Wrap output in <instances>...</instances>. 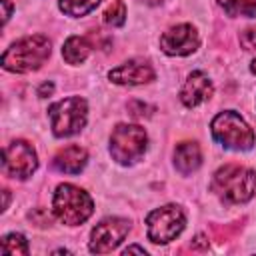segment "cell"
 Masks as SVG:
<instances>
[{
	"label": "cell",
	"mask_w": 256,
	"mask_h": 256,
	"mask_svg": "<svg viewBox=\"0 0 256 256\" xmlns=\"http://www.w3.org/2000/svg\"><path fill=\"white\" fill-rule=\"evenodd\" d=\"M50 52H52V44L46 36L42 34L26 36L16 40L10 48L4 50L2 68L16 74L32 72V70H38L50 58Z\"/></svg>",
	"instance_id": "cell-1"
},
{
	"label": "cell",
	"mask_w": 256,
	"mask_h": 256,
	"mask_svg": "<svg viewBox=\"0 0 256 256\" xmlns=\"http://www.w3.org/2000/svg\"><path fill=\"white\" fill-rule=\"evenodd\" d=\"M212 190L228 204H244L256 192V174L240 164H224L212 178Z\"/></svg>",
	"instance_id": "cell-2"
},
{
	"label": "cell",
	"mask_w": 256,
	"mask_h": 256,
	"mask_svg": "<svg viewBox=\"0 0 256 256\" xmlns=\"http://www.w3.org/2000/svg\"><path fill=\"white\" fill-rule=\"evenodd\" d=\"M54 216L66 226H78L86 222L94 212L90 194L74 184H60L52 198Z\"/></svg>",
	"instance_id": "cell-3"
},
{
	"label": "cell",
	"mask_w": 256,
	"mask_h": 256,
	"mask_svg": "<svg viewBox=\"0 0 256 256\" xmlns=\"http://www.w3.org/2000/svg\"><path fill=\"white\" fill-rule=\"evenodd\" d=\"M210 130L212 138L226 150H250L256 140L252 128L234 110H224L216 114L210 124Z\"/></svg>",
	"instance_id": "cell-4"
},
{
	"label": "cell",
	"mask_w": 256,
	"mask_h": 256,
	"mask_svg": "<svg viewBox=\"0 0 256 256\" xmlns=\"http://www.w3.org/2000/svg\"><path fill=\"white\" fill-rule=\"evenodd\" d=\"M50 116V128L56 138H68L78 134L86 126L88 118V106L86 100L80 96H68L64 100L54 102L48 108Z\"/></svg>",
	"instance_id": "cell-5"
},
{
	"label": "cell",
	"mask_w": 256,
	"mask_h": 256,
	"mask_svg": "<svg viewBox=\"0 0 256 256\" xmlns=\"http://www.w3.org/2000/svg\"><path fill=\"white\" fill-rule=\"evenodd\" d=\"M148 146V134L138 124H118L110 134V154L118 164H134Z\"/></svg>",
	"instance_id": "cell-6"
},
{
	"label": "cell",
	"mask_w": 256,
	"mask_h": 256,
	"mask_svg": "<svg viewBox=\"0 0 256 256\" xmlns=\"http://www.w3.org/2000/svg\"><path fill=\"white\" fill-rule=\"evenodd\" d=\"M186 226V216L180 206L166 204L146 216V232L154 244H168L180 236Z\"/></svg>",
	"instance_id": "cell-7"
},
{
	"label": "cell",
	"mask_w": 256,
	"mask_h": 256,
	"mask_svg": "<svg viewBox=\"0 0 256 256\" xmlns=\"http://www.w3.org/2000/svg\"><path fill=\"white\" fill-rule=\"evenodd\" d=\"M128 232H130V222L126 218H118V216L104 218L92 228L88 248L94 254H108L118 248V244L126 238Z\"/></svg>",
	"instance_id": "cell-8"
},
{
	"label": "cell",
	"mask_w": 256,
	"mask_h": 256,
	"mask_svg": "<svg viewBox=\"0 0 256 256\" xmlns=\"http://www.w3.org/2000/svg\"><path fill=\"white\" fill-rule=\"evenodd\" d=\"M2 166H4V172L8 176L18 178V180H26L38 168L36 150L26 140H12L4 148Z\"/></svg>",
	"instance_id": "cell-9"
},
{
	"label": "cell",
	"mask_w": 256,
	"mask_h": 256,
	"mask_svg": "<svg viewBox=\"0 0 256 256\" xmlns=\"http://www.w3.org/2000/svg\"><path fill=\"white\" fill-rule=\"evenodd\" d=\"M200 46V36L192 24H176L160 36V48L168 56H188Z\"/></svg>",
	"instance_id": "cell-10"
},
{
	"label": "cell",
	"mask_w": 256,
	"mask_h": 256,
	"mask_svg": "<svg viewBox=\"0 0 256 256\" xmlns=\"http://www.w3.org/2000/svg\"><path fill=\"white\" fill-rule=\"evenodd\" d=\"M108 78L114 84L120 86H138V84H148L156 78L154 68L146 60H128L108 72Z\"/></svg>",
	"instance_id": "cell-11"
},
{
	"label": "cell",
	"mask_w": 256,
	"mask_h": 256,
	"mask_svg": "<svg viewBox=\"0 0 256 256\" xmlns=\"http://www.w3.org/2000/svg\"><path fill=\"white\" fill-rule=\"evenodd\" d=\"M214 92V86H212V80L202 72V70H194L188 74L182 90H180V100L184 106L188 108H194L206 100H210Z\"/></svg>",
	"instance_id": "cell-12"
},
{
	"label": "cell",
	"mask_w": 256,
	"mask_h": 256,
	"mask_svg": "<svg viewBox=\"0 0 256 256\" xmlns=\"http://www.w3.org/2000/svg\"><path fill=\"white\" fill-rule=\"evenodd\" d=\"M86 162H88V152L82 146H76V144L60 150L52 160L54 168L64 172V174H80L84 170Z\"/></svg>",
	"instance_id": "cell-13"
},
{
	"label": "cell",
	"mask_w": 256,
	"mask_h": 256,
	"mask_svg": "<svg viewBox=\"0 0 256 256\" xmlns=\"http://www.w3.org/2000/svg\"><path fill=\"white\" fill-rule=\"evenodd\" d=\"M174 164L182 174H192L194 170H198L202 164L200 146L196 142H180L174 150Z\"/></svg>",
	"instance_id": "cell-14"
},
{
	"label": "cell",
	"mask_w": 256,
	"mask_h": 256,
	"mask_svg": "<svg viewBox=\"0 0 256 256\" xmlns=\"http://www.w3.org/2000/svg\"><path fill=\"white\" fill-rule=\"evenodd\" d=\"M90 50H92V44L88 42V38H84V36H70V38H66L64 46H62V58L68 64L78 66V64H82L88 58Z\"/></svg>",
	"instance_id": "cell-15"
},
{
	"label": "cell",
	"mask_w": 256,
	"mask_h": 256,
	"mask_svg": "<svg viewBox=\"0 0 256 256\" xmlns=\"http://www.w3.org/2000/svg\"><path fill=\"white\" fill-rule=\"evenodd\" d=\"M228 16L256 18V0H218Z\"/></svg>",
	"instance_id": "cell-16"
},
{
	"label": "cell",
	"mask_w": 256,
	"mask_h": 256,
	"mask_svg": "<svg viewBox=\"0 0 256 256\" xmlns=\"http://www.w3.org/2000/svg\"><path fill=\"white\" fill-rule=\"evenodd\" d=\"M98 4L100 0H60V10L66 16L78 18V16H86L88 12H92Z\"/></svg>",
	"instance_id": "cell-17"
},
{
	"label": "cell",
	"mask_w": 256,
	"mask_h": 256,
	"mask_svg": "<svg viewBox=\"0 0 256 256\" xmlns=\"http://www.w3.org/2000/svg\"><path fill=\"white\" fill-rule=\"evenodd\" d=\"M0 246H2V252L4 254H28L30 252L26 238L22 234H18V232L6 234L2 238V242H0Z\"/></svg>",
	"instance_id": "cell-18"
},
{
	"label": "cell",
	"mask_w": 256,
	"mask_h": 256,
	"mask_svg": "<svg viewBox=\"0 0 256 256\" xmlns=\"http://www.w3.org/2000/svg\"><path fill=\"white\" fill-rule=\"evenodd\" d=\"M104 22L108 26H122L126 22V4L122 0H116L112 2L106 10H104Z\"/></svg>",
	"instance_id": "cell-19"
},
{
	"label": "cell",
	"mask_w": 256,
	"mask_h": 256,
	"mask_svg": "<svg viewBox=\"0 0 256 256\" xmlns=\"http://www.w3.org/2000/svg\"><path fill=\"white\" fill-rule=\"evenodd\" d=\"M240 44L244 50H252L256 48V28H248L240 34Z\"/></svg>",
	"instance_id": "cell-20"
},
{
	"label": "cell",
	"mask_w": 256,
	"mask_h": 256,
	"mask_svg": "<svg viewBox=\"0 0 256 256\" xmlns=\"http://www.w3.org/2000/svg\"><path fill=\"white\" fill-rule=\"evenodd\" d=\"M54 92V84L52 82H44L40 88H38V96L40 98H46V96H50Z\"/></svg>",
	"instance_id": "cell-21"
},
{
	"label": "cell",
	"mask_w": 256,
	"mask_h": 256,
	"mask_svg": "<svg viewBox=\"0 0 256 256\" xmlns=\"http://www.w3.org/2000/svg\"><path fill=\"white\" fill-rule=\"evenodd\" d=\"M0 4H2V8H4V14H2V20H4V24L8 22V18H10V12H12V6H10V2L8 0H0Z\"/></svg>",
	"instance_id": "cell-22"
},
{
	"label": "cell",
	"mask_w": 256,
	"mask_h": 256,
	"mask_svg": "<svg viewBox=\"0 0 256 256\" xmlns=\"http://www.w3.org/2000/svg\"><path fill=\"white\" fill-rule=\"evenodd\" d=\"M130 252H138V254H146V250L142 246H128L124 248V254H130Z\"/></svg>",
	"instance_id": "cell-23"
},
{
	"label": "cell",
	"mask_w": 256,
	"mask_h": 256,
	"mask_svg": "<svg viewBox=\"0 0 256 256\" xmlns=\"http://www.w3.org/2000/svg\"><path fill=\"white\" fill-rule=\"evenodd\" d=\"M140 2H144V4H148V6H158V4H162L164 0H140Z\"/></svg>",
	"instance_id": "cell-24"
},
{
	"label": "cell",
	"mask_w": 256,
	"mask_h": 256,
	"mask_svg": "<svg viewBox=\"0 0 256 256\" xmlns=\"http://www.w3.org/2000/svg\"><path fill=\"white\" fill-rule=\"evenodd\" d=\"M250 70H252V72H254V74H256V58H254V60H252V66H250Z\"/></svg>",
	"instance_id": "cell-25"
}]
</instances>
